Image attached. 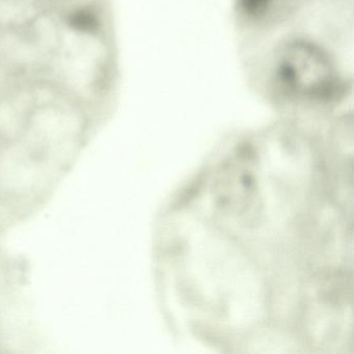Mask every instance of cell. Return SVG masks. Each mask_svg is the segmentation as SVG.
<instances>
[{
	"instance_id": "cell-1",
	"label": "cell",
	"mask_w": 354,
	"mask_h": 354,
	"mask_svg": "<svg viewBox=\"0 0 354 354\" xmlns=\"http://www.w3.org/2000/svg\"><path fill=\"white\" fill-rule=\"evenodd\" d=\"M273 80L289 97L328 100L337 93V70L324 50L306 41H292L277 51Z\"/></svg>"
},
{
	"instance_id": "cell-2",
	"label": "cell",
	"mask_w": 354,
	"mask_h": 354,
	"mask_svg": "<svg viewBox=\"0 0 354 354\" xmlns=\"http://www.w3.org/2000/svg\"><path fill=\"white\" fill-rule=\"evenodd\" d=\"M277 0H239L242 9L250 15L259 16L264 14Z\"/></svg>"
}]
</instances>
